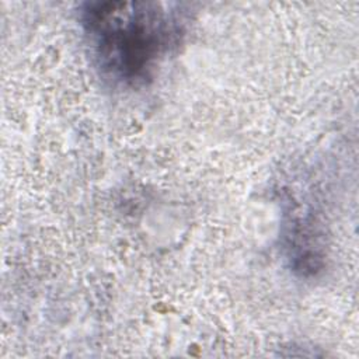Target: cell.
Wrapping results in <instances>:
<instances>
[{"label":"cell","mask_w":359,"mask_h":359,"mask_svg":"<svg viewBox=\"0 0 359 359\" xmlns=\"http://www.w3.org/2000/svg\"><path fill=\"white\" fill-rule=\"evenodd\" d=\"M80 21L101 72L118 84L139 86L182 43L188 14L177 3L90 1Z\"/></svg>","instance_id":"6da1fadb"}]
</instances>
